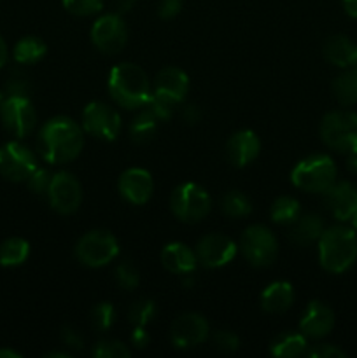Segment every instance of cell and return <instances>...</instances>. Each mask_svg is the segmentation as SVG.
<instances>
[{
	"instance_id": "836d02e7",
	"label": "cell",
	"mask_w": 357,
	"mask_h": 358,
	"mask_svg": "<svg viewBox=\"0 0 357 358\" xmlns=\"http://www.w3.org/2000/svg\"><path fill=\"white\" fill-rule=\"evenodd\" d=\"M115 320V311L114 306L108 303H100L93 308L91 311V324L98 329L100 332L107 331Z\"/></svg>"
},
{
	"instance_id": "2e32d148",
	"label": "cell",
	"mask_w": 357,
	"mask_h": 358,
	"mask_svg": "<svg viewBox=\"0 0 357 358\" xmlns=\"http://www.w3.org/2000/svg\"><path fill=\"white\" fill-rule=\"evenodd\" d=\"M324 205L338 220H350L357 212V189L350 182H335L324 192Z\"/></svg>"
},
{
	"instance_id": "4dcf8cb0",
	"label": "cell",
	"mask_w": 357,
	"mask_h": 358,
	"mask_svg": "<svg viewBox=\"0 0 357 358\" xmlns=\"http://www.w3.org/2000/svg\"><path fill=\"white\" fill-rule=\"evenodd\" d=\"M223 212L230 217H245L252 212L247 196L238 191H231L223 198Z\"/></svg>"
},
{
	"instance_id": "8fae6325",
	"label": "cell",
	"mask_w": 357,
	"mask_h": 358,
	"mask_svg": "<svg viewBox=\"0 0 357 358\" xmlns=\"http://www.w3.org/2000/svg\"><path fill=\"white\" fill-rule=\"evenodd\" d=\"M91 41L102 52L114 55L125 48L128 41V28L118 14H105L94 21L91 28Z\"/></svg>"
},
{
	"instance_id": "3957f363",
	"label": "cell",
	"mask_w": 357,
	"mask_h": 358,
	"mask_svg": "<svg viewBox=\"0 0 357 358\" xmlns=\"http://www.w3.org/2000/svg\"><path fill=\"white\" fill-rule=\"evenodd\" d=\"M318 257L326 271H346L357 259V234L345 226L324 229L318 238Z\"/></svg>"
},
{
	"instance_id": "9a60e30c",
	"label": "cell",
	"mask_w": 357,
	"mask_h": 358,
	"mask_svg": "<svg viewBox=\"0 0 357 358\" xmlns=\"http://www.w3.org/2000/svg\"><path fill=\"white\" fill-rule=\"evenodd\" d=\"M172 343L177 348H192L202 345L209 336V324L202 315L188 313L178 317L172 325Z\"/></svg>"
},
{
	"instance_id": "f5cc1de1",
	"label": "cell",
	"mask_w": 357,
	"mask_h": 358,
	"mask_svg": "<svg viewBox=\"0 0 357 358\" xmlns=\"http://www.w3.org/2000/svg\"><path fill=\"white\" fill-rule=\"evenodd\" d=\"M2 101H4V96H2V93H0V107H2Z\"/></svg>"
},
{
	"instance_id": "816d5d0a",
	"label": "cell",
	"mask_w": 357,
	"mask_h": 358,
	"mask_svg": "<svg viewBox=\"0 0 357 358\" xmlns=\"http://www.w3.org/2000/svg\"><path fill=\"white\" fill-rule=\"evenodd\" d=\"M352 220H354V227H356V229H357V212H356V215L352 217Z\"/></svg>"
},
{
	"instance_id": "7bdbcfd3",
	"label": "cell",
	"mask_w": 357,
	"mask_h": 358,
	"mask_svg": "<svg viewBox=\"0 0 357 358\" xmlns=\"http://www.w3.org/2000/svg\"><path fill=\"white\" fill-rule=\"evenodd\" d=\"M132 341L136 348H144V346L149 343V334L144 331V327H135L133 329V334H132Z\"/></svg>"
},
{
	"instance_id": "ffe728a7",
	"label": "cell",
	"mask_w": 357,
	"mask_h": 358,
	"mask_svg": "<svg viewBox=\"0 0 357 358\" xmlns=\"http://www.w3.org/2000/svg\"><path fill=\"white\" fill-rule=\"evenodd\" d=\"M259 149H261V143H259L258 136L245 129V131H238L231 136L226 145V154L227 159L234 166H245L259 156Z\"/></svg>"
},
{
	"instance_id": "7402d4cb",
	"label": "cell",
	"mask_w": 357,
	"mask_h": 358,
	"mask_svg": "<svg viewBox=\"0 0 357 358\" xmlns=\"http://www.w3.org/2000/svg\"><path fill=\"white\" fill-rule=\"evenodd\" d=\"M324 56L336 66H357V44L345 35H335L326 42Z\"/></svg>"
},
{
	"instance_id": "c3c4849f",
	"label": "cell",
	"mask_w": 357,
	"mask_h": 358,
	"mask_svg": "<svg viewBox=\"0 0 357 358\" xmlns=\"http://www.w3.org/2000/svg\"><path fill=\"white\" fill-rule=\"evenodd\" d=\"M346 166H349V170L352 171V173L357 175V152L356 154H350L349 161H346Z\"/></svg>"
},
{
	"instance_id": "681fc988",
	"label": "cell",
	"mask_w": 357,
	"mask_h": 358,
	"mask_svg": "<svg viewBox=\"0 0 357 358\" xmlns=\"http://www.w3.org/2000/svg\"><path fill=\"white\" fill-rule=\"evenodd\" d=\"M21 355L18 352H14V350H9V348H0V358H20Z\"/></svg>"
},
{
	"instance_id": "cb8c5ba5",
	"label": "cell",
	"mask_w": 357,
	"mask_h": 358,
	"mask_svg": "<svg viewBox=\"0 0 357 358\" xmlns=\"http://www.w3.org/2000/svg\"><path fill=\"white\" fill-rule=\"evenodd\" d=\"M294 301L293 287L286 282H275L262 292L261 306L268 313H284Z\"/></svg>"
},
{
	"instance_id": "f35d334b",
	"label": "cell",
	"mask_w": 357,
	"mask_h": 358,
	"mask_svg": "<svg viewBox=\"0 0 357 358\" xmlns=\"http://www.w3.org/2000/svg\"><path fill=\"white\" fill-rule=\"evenodd\" d=\"M214 343H216V346L220 350V352H227V353L237 352L238 346H240V341H238L237 336L230 331L217 332L216 338H214Z\"/></svg>"
},
{
	"instance_id": "6da1fadb",
	"label": "cell",
	"mask_w": 357,
	"mask_h": 358,
	"mask_svg": "<svg viewBox=\"0 0 357 358\" xmlns=\"http://www.w3.org/2000/svg\"><path fill=\"white\" fill-rule=\"evenodd\" d=\"M37 143L46 161L52 164L69 163L83 150V129L72 119L55 117L42 126Z\"/></svg>"
},
{
	"instance_id": "7a4b0ae2",
	"label": "cell",
	"mask_w": 357,
	"mask_h": 358,
	"mask_svg": "<svg viewBox=\"0 0 357 358\" xmlns=\"http://www.w3.org/2000/svg\"><path fill=\"white\" fill-rule=\"evenodd\" d=\"M108 91L118 105L140 108L149 101L150 87L146 72L133 63H119L108 76Z\"/></svg>"
},
{
	"instance_id": "f907efd6",
	"label": "cell",
	"mask_w": 357,
	"mask_h": 358,
	"mask_svg": "<svg viewBox=\"0 0 357 358\" xmlns=\"http://www.w3.org/2000/svg\"><path fill=\"white\" fill-rule=\"evenodd\" d=\"M49 358L52 357H59V358H69V353H62V352H52V353H48Z\"/></svg>"
},
{
	"instance_id": "74e56055",
	"label": "cell",
	"mask_w": 357,
	"mask_h": 358,
	"mask_svg": "<svg viewBox=\"0 0 357 358\" xmlns=\"http://www.w3.org/2000/svg\"><path fill=\"white\" fill-rule=\"evenodd\" d=\"M304 355L312 358H345V352L332 345H314L312 348L304 350Z\"/></svg>"
},
{
	"instance_id": "60d3db41",
	"label": "cell",
	"mask_w": 357,
	"mask_h": 358,
	"mask_svg": "<svg viewBox=\"0 0 357 358\" xmlns=\"http://www.w3.org/2000/svg\"><path fill=\"white\" fill-rule=\"evenodd\" d=\"M6 87L9 96H28V91H30V86L23 77H13Z\"/></svg>"
},
{
	"instance_id": "1f68e13d",
	"label": "cell",
	"mask_w": 357,
	"mask_h": 358,
	"mask_svg": "<svg viewBox=\"0 0 357 358\" xmlns=\"http://www.w3.org/2000/svg\"><path fill=\"white\" fill-rule=\"evenodd\" d=\"M154 315H156V304L147 299L136 301L128 311V318L133 324V327H146L153 320Z\"/></svg>"
},
{
	"instance_id": "e0dca14e",
	"label": "cell",
	"mask_w": 357,
	"mask_h": 358,
	"mask_svg": "<svg viewBox=\"0 0 357 358\" xmlns=\"http://www.w3.org/2000/svg\"><path fill=\"white\" fill-rule=\"evenodd\" d=\"M189 90V79L181 69L175 66H167L161 70L154 83V93L156 96L177 105L186 98Z\"/></svg>"
},
{
	"instance_id": "4fadbf2b",
	"label": "cell",
	"mask_w": 357,
	"mask_h": 358,
	"mask_svg": "<svg viewBox=\"0 0 357 358\" xmlns=\"http://www.w3.org/2000/svg\"><path fill=\"white\" fill-rule=\"evenodd\" d=\"M48 198L52 208L58 213H72L79 208L80 201H83V189L74 175L59 171V173L52 175Z\"/></svg>"
},
{
	"instance_id": "d6986e66",
	"label": "cell",
	"mask_w": 357,
	"mask_h": 358,
	"mask_svg": "<svg viewBox=\"0 0 357 358\" xmlns=\"http://www.w3.org/2000/svg\"><path fill=\"white\" fill-rule=\"evenodd\" d=\"M335 327V313L331 308L318 301H312L300 322L303 336L308 338H324Z\"/></svg>"
},
{
	"instance_id": "f546056e",
	"label": "cell",
	"mask_w": 357,
	"mask_h": 358,
	"mask_svg": "<svg viewBox=\"0 0 357 358\" xmlns=\"http://www.w3.org/2000/svg\"><path fill=\"white\" fill-rule=\"evenodd\" d=\"M300 213V203L290 196H282L272 205V219L279 224H293Z\"/></svg>"
},
{
	"instance_id": "484cf974",
	"label": "cell",
	"mask_w": 357,
	"mask_h": 358,
	"mask_svg": "<svg viewBox=\"0 0 357 358\" xmlns=\"http://www.w3.org/2000/svg\"><path fill=\"white\" fill-rule=\"evenodd\" d=\"M30 255V245L23 238H9L0 245V266L14 268L23 264Z\"/></svg>"
},
{
	"instance_id": "7c38bea8",
	"label": "cell",
	"mask_w": 357,
	"mask_h": 358,
	"mask_svg": "<svg viewBox=\"0 0 357 358\" xmlns=\"http://www.w3.org/2000/svg\"><path fill=\"white\" fill-rule=\"evenodd\" d=\"M83 126L90 135L102 140H114L121 129L118 112L102 101H93L83 112Z\"/></svg>"
},
{
	"instance_id": "277c9868",
	"label": "cell",
	"mask_w": 357,
	"mask_h": 358,
	"mask_svg": "<svg viewBox=\"0 0 357 358\" xmlns=\"http://www.w3.org/2000/svg\"><path fill=\"white\" fill-rule=\"evenodd\" d=\"M293 184L308 192H324L336 182V166L331 157L314 154L304 157L293 170Z\"/></svg>"
},
{
	"instance_id": "30bf717a",
	"label": "cell",
	"mask_w": 357,
	"mask_h": 358,
	"mask_svg": "<svg viewBox=\"0 0 357 358\" xmlns=\"http://www.w3.org/2000/svg\"><path fill=\"white\" fill-rule=\"evenodd\" d=\"M4 128L16 138H23L37 124V114L28 96H9L0 107Z\"/></svg>"
},
{
	"instance_id": "d4e9b609",
	"label": "cell",
	"mask_w": 357,
	"mask_h": 358,
	"mask_svg": "<svg viewBox=\"0 0 357 358\" xmlns=\"http://www.w3.org/2000/svg\"><path fill=\"white\" fill-rule=\"evenodd\" d=\"M158 122H160V119H158L147 107L144 108V110L133 119L132 126H130V135H132L133 142L140 143V145L149 143L150 140L154 138V135H156Z\"/></svg>"
},
{
	"instance_id": "7dc6e473",
	"label": "cell",
	"mask_w": 357,
	"mask_h": 358,
	"mask_svg": "<svg viewBox=\"0 0 357 358\" xmlns=\"http://www.w3.org/2000/svg\"><path fill=\"white\" fill-rule=\"evenodd\" d=\"M7 56H9V51H7V44L4 42V38L0 37V69L6 65L7 62Z\"/></svg>"
},
{
	"instance_id": "ee69618b",
	"label": "cell",
	"mask_w": 357,
	"mask_h": 358,
	"mask_svg": "<svg viewBox=\"0 0 357 358\" xmlns=\"http://www.w3.org/2000/svg\"><path fill=\"white\" fill-rule=\"evenodd\" d=\"M184 121L189 122V124H195V122L200 121V110L195 105H189L184 110Z\"/></svg>"
},
{
	"instance_id": "d6a6232c",
	"label": "cell",
	"mask_w": 357,
	"mask_h": 358,
	"mask_svg": "<svg viewBox=\"0 0 357 358\" xmlns=\"http://www.w3.org/2000/svg\"><path fill=\"white\" fill-rule=\"evenodd\" d=\"M63 7L76 16H93L104 9V0H63Z\"/></svg>"
},
{
	"instance_id": "44dd1931",
	"label": "cell",
	"mask_w": 357,
	"mask_h": 358,
	"mask_svg": "<svg viewBox=\"0 0 357 358\" xmlns=\"http://www.w3.org/2000/svg\"><path fill=\"white\" fill-rule=\"evenodd\" d=\"M161 262L175 275H191L196 268V254L184 243H170L161 252Z\"/></svg>"
},
{
	"instance_id": "e575fe53",
	"label": "cell",
	"mask_w": 357,
	"mask_h": 358,
	"mask_svg": "<svg viewBox=\"0 0 357 358\" xmlns=\"http://www.w3.org/2000/svg\"><path fill=\"white\" fill-rule=\"evenodd\" d=\"M93 355L97 358H128L132 352L119 341H100L94 346Z\"/></svg>"
},
{
	"instance_id": "ba28073f",
	"label": "cell",
	"mask_w": 357,
	"mask_h": 358,
	"mask_svg": "<svg viewBox=\"0 0 357 358\" xmlns=\"http://www.w3.org/2000/svg\"><path fill=\"white\" fill-rule=\"evenodd\" d=\"M241 252L252 266L265 268L275 261L279 243L268 227L251 226L241 236Z\"/></svg>"
},
{
	"instance_id": "f1b7e54d",
	"label": "cell",
	"mask_w": 357,
	"mask_h": 358,
	"mask_svg": "<svg viewBox=\"0 0 357 358\" xmlns=\"http://www.w3.org/2000/svg\"><path fill=\"white\" fill-rule=\"evenodd\" d=\"M304 350H307V339H304V336L282 334L272 345V355L293 358L304 355Z\"/></svg>"
},
{
	"instance_id": "ac0fdd59",
	"label": "cell",
	"mask_w": 357,
	"mask_h": 358,
	"mask_svg": "<svg viewBox=\"0 0 357 358\" xmlns=\"http://www.w3.org/2000/svg\"><path fill=\"white\" fill-rule=\"evenodd\" d=\"M153 177L140 168L126 170L119 178V192L126 201L133 205H144L153 194Z\"/></svg>"
},
{
	"instance_id": "f6af8a7d",
	"label": "cell",
	"mask_w": 357,
	"mask_h": 358,
	"mask_svg": "<svg viewBox=\"0 0 357 358\" xmlns=\"http://www.w3.org/2000/svg\"><path fill=\"white\" fill-rule=\"evenodd\" d=\"M343 9L350 17H357V0H342Z\"/></svg>"
},
{
	"instance_id": "5b68a950",
	"label": "cell",
	"mask_w": 357,
	"mask_h": 358,
	"mask_svg": "<svg viewBox=\"0 0 357 358\" xmlns=\"http://www.w3.org/2000/svg\"><path fill=\"white\" fill-rule=\"evenodd\" d=\"M321 136L331 149L343 154L357 152V114L345 110L329 112L321 122Z\"/></svg>"
},
{
	"instance_id": "8992f818",
	"label": "cell",
	"mask_w": 357,
	"mask_h": 358,
	"mask_svg": "<svg viewBox=\"0 0 357 358\" xmlns=\"http://www.w3.org/2000/svg\"><path fill=\"white\" fill-rule=\"evenodd\" d=\"M172 212L184 222H198L210 212V196L198 184H182L172 192Z\"/></svg>"
},
{
	"instance_id": "bcb514c9",
	"label": "cell",
	"mask_w": 357,
	"mask_h": 358,
	"mask_svg": "<svg viewBox=\"0 0 357 358\" xmlns=\"http://www.w3.org/2000/svg\"><path fill=\"white\" fill-rule=\"evenodd\" d=\"M135 3L136 0H115V9H118L119 13H128Z\"/></svg>"
},
{
	"instance_id": "603a6c76",
	"label": "cell",
	"mask_w": 357,
	"mask_h": 358,
	"mask_svg": "<svg viewBox=\"0 0 357 358\" xmlns=\"http://www.w3.org/2000/svg\"><path fill=\"white\" fill-rule=\"evenodd\" d=\"M324 233V220L315 213H304L293 222L289 236L296 245H310Z\"/></svg>"
},
{
	"instance_id": "4316f807",
	"label": "cell",
	"mask_w": 357,
	"mask_h": 358,
	"mask_svg": "<svg viewBox=\"0 0 357 358\" xmlns=\"http://www.w3.org/2000/svg\"><path fill=\"white\" fill-rule=\"evenodd\" d=\"M332 93L342 105L357 103V66H352L332 83Z\"/></svg>"
},
{
	"instance_id": "b9f144b4",
	"label": "cell",
	"mask_w": 357,
	"mask_h": 358,
	"mask_svg": "<svg viewBox=\"0 0 357 358\" xmlns=\"http://www.w3.org/2000/svg\"><path fill=\"white\" fill-rule=\"evenodd\" d=\"M62 341H63V345L69 346V348H72V350H83V346H84L80 334L76 331V329H72V327L63 329V331H62Z\"/></svg>"
},
{
	"instance_id": "9c48e42d",
	"label": "cell",
	"mask_w": 357,
	"mask_h": 358,
	"mask_svg": "<svg viewBox=\"0 0 357 358\" xmlns=\"http://www.w3.org/2000/svg\"><path fill=\"white\" fill-rule=\"evenodd\" d=\"M37 170L35 154L20 142H7L0 147V175L7 180L23 182Z\"/></svg>"
},
{
	"instance_id": "d590c367",
	"label": "cell",
	"mask_w": 357,
	"mask_h": 358,
	"mask_svg": "<svg viewBox=\"0 0 357 358\" xmlns=\"http://www.w3.org/2000/svg\"><path fill=\"white\" fill-rule=\"evenodd\" d=\"M115 278H118V283L126 290H133L136 285H139V271L133 266V262L122 261L121 264L118 266V271H115Z\"/></svg>"
},
{
	"instance_id": "ab89813d",
	"label": "cell",
	"mask_w": 357,
	"mask_h": 358,
	"mask_svg": "<svg viewBox=\"0 0 357 358\" xmlns=\"http://www.w3.org/2000/svg\"><path fill=\"white\" fill-rule=\"evenodd\" d=\"M182 9V0H160V6H158V14L163 20H172V17L177 16Z\"/></svg>"
},
{
	"instance_id": "83f0119b",
	"label": "cell",
	"mask_w": 357,
	"mask_h": 358,
	"mask_svg": "<svg viewBox=\"0 0 357 358\" xmlns=\"http://www.w3.org/2000/svg\"><path fill=\"white\" fill-rule=\"evenodd\" d=\"M46 48L44 42L37 37H23L21 41H18V44L14 45V59L21 65H31V63H37L38 59L44 58Z\"/></svg>"
},
{
	"instance_id": "8d00e7d4",
	"label": "cell",
	"mask_w": 357,
	"mask_h": 358,
	"mask_svg": "<svg viewBox=\"0 0 357 358\" xmlns=\"http://www.w3.org/2000/svg\"><path fill=\"white\" fill-rule=\"evenodd\" d=\"M51 180L52 175L49 173L48 170H38L37 168V170L27 178V184L28 187H30V191L35 192V194H48Z\"/></svg>"
},
{
	"instance_id": "52a82bcc",
	"label": "cell",
	"mask_w": 357,
	"mask_h": 358,
	"mask_svg": "<svg viewBox=\"0 0 357 358\" xmlns=\"http://www.w3.org/2000/svg\"><path fill=\"white\" fill-rule=\"evenodd\" d=\"M118 252V241L107 231H91L84 234L76 247L77 259L90 268H102L108 264L114 261Z\"/></svg>"
},
{
	"instance_id": "5bb4252c",
	"label": "cell",
	"mask_w": 357,
	"mask_h": 358,
	"mask_svg": "<svg viewBox=\"0 0 357 358\" xmlns=\"http://www.w3.org/2000/svg\"><path fill=\"white\" fill-rule=\"evenodd\" d=\"M237 254V245L233 240L219 233L202 238L196 245V259L206 268H220L227 264Z\"/></svg>"
}]
</instances>
